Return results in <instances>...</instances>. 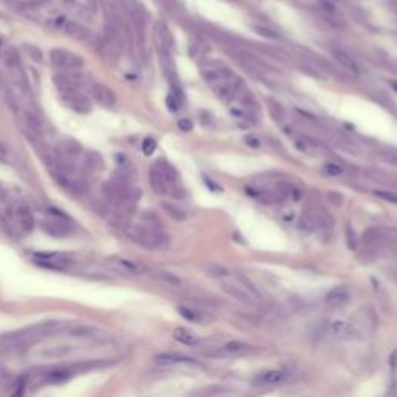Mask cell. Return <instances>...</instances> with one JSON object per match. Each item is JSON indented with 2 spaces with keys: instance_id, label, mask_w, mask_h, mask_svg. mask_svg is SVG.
<instances>
[{
  "instance_id": "1",
  "label": "cell",
  "mask_w": 397,
  "mask_h": 397,
  "mask_svg": "<svg viewBox=\"0 0 397 397\" xmlns=\"http://www.w3.org/2000/svg\"><path fill=\"white\" fill-rule=\"evenodd\" d=\"M123 232L126 233V236L134 241L135 244L149 248V250H155V248H161L168 244V239L163 233H160L158 230L151 228V226H141V225H123Z\"/></svg>"
},
{
  "instance_id": "2",
  "label": "cell",
  "mask_w": 397,
  "mask_h": 397,
  "mask_svg": "<svg viewBox=\"0 0 397 397\" xmlns=\"http://www.w3.org/2000/svg\"><path fill=\"white\" fill-rule=\"evenodd\" d=\"M48 213L50 216L40 223V226H42V230L47 235L53 238H67L69 235L73 233V225L67 214L59 213L58 210H53V208L48 210Z\"/></svg>"
},
{
  "instance_id": "3",
  "label": "cell",
  "mask_w": 397,
  "mask_h": 397,
  "mask_svg": "<svg viewBox=\"0 0 397 397\" xmlns=\"http://www.w3.org/2000/svg\"><path fill=\"white\" fill-rule=\"evenodd\" d=\"M11 217H2L4 219V226L7 230L13 228V222L16 225V228H19L20 232L28 235L34 230V216L30 211V208L25 205H17L14 210L10 211Z\"/></svg>"
},
{
  "instance_id": "4",
  "label": "cell",
  "mask_w": 397,
  "mask_h": 397,
  "mask_svg": "<svg viewBox=\"0 0 397 397\" xmlns=\"http://www.w3.org/2000/svg\"><path fill=\"white\" fill-rule=\"evenodd\" d=\"M50 59L58 69L62 70H78L84 66V61L76 53H72L64 48H54L50 53Z\"/></svg>"
},
{
  "instance_id": "5",
  "label": "cell",
  "mask_w": 397,
  "mask_h": 397,
  "mask_svg": "<svg viewBox=\"0 0 397 397\" xmlns=\"http://www.w3.org/2000/svg\"><path fill=\"white\" fill-rule=\"evenodd\" d=\"M34 262L39 264L40 267H45L50 270H66L72 262V256L67 253H44L39 252L33 255Z\"/></svg>"
},
{
  "instance_id": "6",
  "label": "cell",
  "mask_w": 397,
  "mask_h": 397,
  "mask_svg": "<svg viewBox=\"0 0 397 397\" xmlns=\"http://www.w3.org/2000/svg\"><path fill=\"white\" fill-rule=\"evenodd\" d=\"M62 101L66 102V106L78 114H89L92 110V101L87 95H84L81 90H69L61 93Z\"/></svg>"
},
{
  "instance_id": "7",
  "label": "cell",
  "mask_w": 397,
  "mask_h": 397,
  "mask_svg": "<svg viewBox=\"0 0 397 397\" xmlns=\"http://www.w3.org/2000/svg\"><path fill=\"white\" fill-rule=\"evenodd\" d=\"M92 98L102 107H114L117 104V96L112 89H109L106 84H101V82H92L90 89H89Z\"/></svg>"
},
{
  "instance_id": "8",
  "label": "cell",
  "mask_w": 397,
  "mask_h": 397,
  "mask_svg": "<svg viewBox=\"0 0 397 397\" xmlns=\"http://www.w3.org/2000/svg\"><path fill=\"white\" fill-rule=\"evenodd\" d=\"M330 332L335 335V338L343 340V342H352V340H357L360 337L357 327L351 323H348V321H342V320L332 321Z\"/></svg>"
},
{
  "instance_id": "9",
  "label": "cell",
  "mask_w": 397,
  "mask_h": 397,
  "mask_svg": "<svg viewBox=\"0 0 397 397\" xmlns=\"http://www.w3.org/2000/svg\"><path fill=\"white\" fill-rule=\"evenodd\" d=\"M54 24L58 28H61L64 33L76 39H86L89 36V31L84 27H81L78 22H75V20H69L67 17H56Z\"/></svg>"
},
{
  "instance_id": "10",
  "label": "cell",
  "mask_w": 397,
  "mask_h": 397,
  "mask_svg": "<svg viewBox=\"0 0 397 397\" xmlns=\"http://www.w3.org/2000/svg\"><path fill=\"white\" fill-rule=\"evenodd\" d=\"M155 363L161 365V366H179V365H190V366H194L197 365L196 360L186 357V355H182V354H158L154 357Z\"/></svg>"
},
{
  "instance_id": "11",
  "label": "cell",
  "mask_w": 397,
  "mask_h": 397,
  "mask_svg": "<svg viewBox=\"0 0 397 397\" xmlns=\"http://www.w3.org/2000/svg\"><path fill=\"white\" fill-rule=\"evenodd\" d=\"M222 287L226 294H230L232 297H235L236 300H239L245 304H255L258 301L241 282H223Z\"/></svg>"
},
{
  "instance_id": "12",
  "label": "cell",
  "mask_w": 397,
  "mask_h": 397,
  "mask_svg": "<svg viewBox=\"0 0 397 397\" xmlns=\"http://www.w3.org/2000/svg\"><path fill=\"white\" fill-rule=\"evenodd\" d=\"M287 380V372L282 369H268L255 377L256 385H281Z\"/></svg>"
},
{
  "instance_id": "13",
  "label": "cell",
  "mask_w": 397,
  "mask_h": 397,
  "mask_svg": "<svg viewBox=\"0 0 397 397\" xmlns=\"http://www.w3.org/2000/svg\"><path fill=\"white\" fill-rule=\"evenodd\" d=\"M351 298V294L346 286H338L335 289H332L329 294L326 295V304L330 307H342L345 306Z\"/></svg>"
},
{
  "instance_id": "14",
  "label": "cell",
  "mask_w": 397,
  "mask_h": 397,
  "mask_svg": "<svg viewBox=\"0 0 397 397\" xmlns=\"http://www.w3.org/2000/svg\"><path fill=\"white\" fill-rule=\"evenodd\" d=\"M253 351V346H250L247 343H242V342H230V343H225L222 345L220 348L216 349V354L217 355H239V354H247V352H252Z\"/></svg>"
},
{
  "instance_id": "15",
  "label": "cell",
  "mask_w": 397,
  "mask_h": 397,
  "mask_svg": "<svg viewBox=\"0 0 397 397\" xmlns=\"http://www.w3.org/2000/svg\"><path fill=\"white\" fill-rule=\"evenodd\" d=\"M320 225H321V217L318 216L315 210L304 211L298 222V228L301 232H313V230H317Z\"/></svg>"
},
{
  "instance_id": "16",
  "label": "cell",
  "mask_w": 397,
  "mask_h": 397,
  "mask_svg": "<svg viewBox=\"0 0 397 397\" xmlns=\"http://www.w3.org/2000/svg\"><path fill=\"white\" fill-rule=\"evenodd\" d=\"M173 337H174L176 342H179V343H182L185 346L196 348L200 343V338L196 335V333L191 332L190 329H186V327H176L174 332H173Z\"/></svg>"
},
{
  "instance_id": "17",
  "label": "cell",
  "mask_w": 397,
  "mask_h": 397,
  "mask_svg": "<svg viewBox=\"0 0 397 397\" xmlns=\"http://www.w3.org/2000/svg\"><path fill=\"white\" fill-rule=\"evenodd\" d=\"M151 186L157 194H168L169 193L171 183L155 168V166H152V169H151Z\"/></svg>"
},
{
  "instance_id": "18",
  "label": "cell",
  "mask_w": 397,
  "mask_h": 397,
  "mask_svg": "<svg viewBox=\"0 0 397 397\" xmlns=\"http://www.w3.org/2000/svg\"><path fill=\"white\" fill-rule=\"evenodd\" d=\"M332 54H333V58H335V59L340 62V66H342L343 69H346L348 72H351V73H354V75H359V73H360L359 64H357V62H355V59H354L351 54H348L346 51L335 48V50H332Z\"/></svg>"
},
{
  "instance_id": "19",
  "label": "cell",
  "mask_w": 397,
  "mask_h": 397,
  "mask_svg": "<svg viewBox=\"0 0 397 397\" xmlns=\"http://www.w3.org/2000/svg\"><path fill=\"white\" fill-rule=\"evenodd\" d=\"M72 377V372L67 368H59V369H51L45 375V382L51 385H61L66 383Z\"/></svg>"
},
{
  "instance_id": "20",
  "label": "cell",
  "mask_w": 397,
  "mask_h": 397,
  "mask_svg": "<svg viewBox=\"0 0 397 397\" xmlns=\"http://www.w3.org/2000/svg\"><path fill=\"white\" fill-rule=\"evenodd\" d=\"M114 265H117L118 268H121L123 271H126V273H140L143 270L141 265L132 262V261H128V259H120V258H114L110 259Z\"/></svg>"
},
{
  "instance_id": "21",
  "label": "cell",
  "mask_w": 397,
  "mask_h": 397,
  "mask_svg": "<svg viewBox=\"0 0 397 397\" xmlns=\"http://www.w3.org/2000/svg\"><path fill=\"white\" fill-rule=\"evenodd\" d=\"M4 61H5V64H7V67L10 70L20 69V56H19V53L14 48H8L4 53Z\"/></svg>"
},
{
  "instance_id": "22",
  "label": "cell",
  "mask_w": 397,
  "mask_h": 397,
  "mask_svg": "<svg viewBox=\"0 0 397 397\" xmlns=\"http://www.w3.org/2000/svg\"><path fill=\"white\" fill-rule=\"evenodd\" d=\"M177 310H179L180 315H182L185 320H188V321H194V323H197V321H200V320H202L200 312H199V310H196V309H193V307H188V306H180Z\"/></svg>"
},
{
  "instance_id": "23",
  "label": "cell",
  "mask_w": 397,
  "mask_h": 397,
  "mask_svg": "<svg viewBox=\"0 0 397 397\" xmlns=\"http://www.w3.org/2000/svg\"><path fill=\"white\" fill-rule=\"evenodd\" d=\"M163 208H164V211L168 213L173 219H176V220H185L186 219V213L182 210L180 206H176V205H171V203H163Z\"/></svg>"
},
{
  "instance_id": "24",
  "label": "cell",
  "mask_w": 397,
  "mask_h": 397,
  "mask_svg": "<svg viewBox=\"0 0 397 397\" xmlns=\"http://www.w3.org/2000/svg\"><path fill=\"white\" fill-rule=\"evenodd\" d=\"M24 51H25V54H27L30 59H33V61H36V62H42V61H44L42 50H40L39 47H36V45H33V44H25V45H24Z\"/></svg>"
},
{
  "instance_id": "25",
  "label": "cell",
  "mask_w": 397,
  "mask_h": 397,
  "mask_svg": "<svg viewBox=\"0 0 397 397\" xmlns=\"http://www.w3.org/2000/svg\"><path fill=\"white\" fill-rule=\"evenodd\" d=\"M141 149L144 155H152L157 149V141L154 138H144L141 143Z\"/></svg>"
},
{
  "instance_id": "26",
  "label": "cell",
  "mask_w": 397,
  "mask_h": 397,
  "mask_svg": "<svg viewBox=\"0 0 397 397\" xmlns=\"http://www.w3.org/2000/svg\"><path fill=\"white\" fill-rule=\"evenodd\" d=\"M157 276H158L161 281L168 282L169 286H180V284H182V281H180L176 275L169 273V271H157Z\"/></svg>"
},
{
  "instance_id": "27",
  "label": "cell",
  "mask_w": 397,
  "mask_h": 397,
  "mask_svg": "<svg viewBox=\"0 0 397 397\" xmlns=\"http://www.w3.org/2000/svg\"><path fill=\"white\" fill-rule=\"evenodd\" d=\"M69 351L70 349L67 346H56V348H50V349L44 351V355L45 357H64Z\"/></svg>"
},
{
  "instance_id": "28",
  "label": "cell",
  "mask_w": 397,
  "mask_h": 397,
  "mask_svg": "<svg viewBox=\"0 0 397 397\" xmlns=\"http://www.w3.org/2000/svg\"><path fill=\"white\" fill-rule=\"evenodd\" d=\"M25 388H27V380H25V377H20L16 382V386H14V391H13L11 397H24L25 395Z\"/></svg>"
},
{
  "instance_id": "29",
  "label": "cell",
  "mask_w": 397,
  "mask_h": 397,
  "mask_svg": "<svg viewBox=\"0 0 397 397\" xmlns=\"http://www.w3.org/2000/svg\"><path fill=\"white\" fill-rule=\"evenodd\" d=\"M346 241H348V247L351 250L357 248V236H355V232L351 226H348V230H346Z\"/></svg>"
},
{
  "instance_id": "30",
  "label": "cell",
  "mask_w": 397,
  "mask_h": 397,
  "mask_svg": "<svg viewBox=\"0 0 397 397\" xmlns=\"http://www.w3.org/2000/svg\"><path fill=\"white\" fill-rule=\"evenodd\" d=\"M375 196L386 200V202H391L394 205H397V194L395 193H389V191H375Z\"/></svg>"
},
{
  "instance_id": "31",
  "label": "cell",
  "mask_w": 397,
  "mask_h": 397,
  "mask_svg": "<svg viewBox=\"0 0 397 397\" xmlns=\"http://www.w3.org/2000/svg\"><path fill=\"white\" fill-rule=\"evenodd\" d=\"M324 171H326L329 176H340V174L343 173L342 166H338V164H335V163H327V164L324 166Z\"/></svg>"
},
{
  "instance_id": "32",
  "label": "cell",
  "mask_w": 397,
  "mask_h": 397,
  "mask_svg": "<svg viewBox=\"0 0 397 397\" xmlns=\"http://www.w3.org/2000/svg\"><path fill=\"white\" fill-rule=\"evenodd\" d=\"M166 106H168V109L171 112H177L179 110V101L174 95H168V98H166Z\"/></svg>"
},
{
  "instance_id": "33",
  "label": "cell",
  "mask_w": 397,
  "mask_h": 397,
  "mask_svg": "<svg viewBox=\"0 0 397 397\" xmlns=\"http://www.w3.org/2000/svg\"><path fill=\"white\" fill-rule=\"evenodd\" d=\"M253 30L258 33V34H261V36H264V37H267V39H276L278 36L275 34V33H271L270 30H267V28H264V27H253Z\"/></svg>"
},
{
  "instance_id": "34",
  "label": "cell",
  "mask_w": 397,
  "mask_h": 397,
  "mask_svg": "<svg viewBox=\"0 0 397 397\" xmlns=\"http://www.w3.org/2000/svg\"><path fill=\"white\" fill-rule=\"evenodd\" d=\"M179 128L183 132H190V131H193V121L190 118H182L179 121Z\"/></svg>"
},
{
  "instance_id": "35",
  "label": "cell",
  "mask_w": 397,
  "mask_h": 397,
  "mask_svg": "<svg viewBox=\"0 0 397 397\" xmlns=\"http://www.w3.org/2000/svg\"><path fill=\"white\" fill-rule=\"evenodd\" d=\"M245 143L250 146V148H261V140L258 138V137H253V135H248L247 138H245Z\"/></svg>"
},
{
  "instance_id": "36",
  "label": "cell",
  "mask_w": 397,
  "mask_h": 397,
  "mask_svg": "<svg viewBox=\"0 0 397 397\" xmlns=\"http://www.w3.org/2000/svg\"><path fill=\"white\" fill-rule=\"evenodd\" d=\"M8 157V149H7V146L4 143H0V161H5Z\"/></svg>"
},
{
  "instance_id": "37",
  "label": "cell",
  "mask_w": 397,
  "mask_h": 397,
  "mask_svg": "<svg viewBox=\"0 0 397 397\" xmlns=\"http://www.w3.org/2000/svg\"><path fill=\"white\" fill-rule=\"evenodd\" d=\"M330 200H333L335 202V205H340L342 203V196H337L335 193H329V196H327Z\"/></svg>"
},
{
  "instance_id": "38",
  "label": "cell",
  "mask_w": 397,
  "mask_h": 397,
  "mask_svg": "<svg viewBox=\"0 0 397 397\" xmlns=\"http://www.w3.org/2000/svg\"><path fill=\"white\" fill-rule=\"evenodd\" d=\"M388 160H389L391 163H395V164H397V154H389Z\"/></svg>"
},
{
  "instance_id": "39",
  "label": "cell",
  "mask_w": 397,
  "mask_h": 397,
  "mask_svg": "<svg viewBox=\"0 0 397 397\" xmlns=\"http://www.w3.org/2000/svg\"><path fill=\"white\" fill-rule=\"evenodd\" d=\"M391 86H392V89H394V90H395V93H397V81H394Z\"/></svg>"
}]
</instances>
